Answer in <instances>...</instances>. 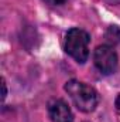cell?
Returning <instances> with one entry per match:
<instances>
[{
	"mask_svg": "<svg viewBox=\"0 0 120 122\" xmlns=\"http://www.w3.org/2000/svg\"><path fill=\"white\" fill-rule=\"evenodd\" d=\"M65 91L72 98L75 107L82 112L89 114L95 111L99 104V95L95 91V88L78 80H69L65 84Z\"/></svg>",
	"mask_w": 120,
	"mask_h": 122,
	"instance_id": "obj_1",
	"label": "cell"
},
{
	"mask_svg": "<svg viewBox=\"0 0 120 122\" xmlns=\"http://www.w3.org/2000/svg\"><path fill=\"white\" fill-rule=\"evenodd\" d=\"M90 36L82 29H71L65 36V51L79 64L89 57Z\"/></svg>",
	"mask_w": 120,
	"mask_h": 122,
	"instance_id": "obj_2",
	"label": "cell"
},
{
	"mask_svg": "<svg viewBox=\"0 0 120 122\" xmlns=\"http://www.w3.org/2000/svg\"><path fill=\"white\" fill-rule=\"evenodd\" d=\"M93 64L102 74L109 75L117 70L119 58L112 46L103 44V46L96 47V50L93 53Z\"/></svg>",
	"mask_w": 120,
	"mask_h": 122,
	"instance_id": "obj_3",
	"label": "cell"
},
{
	"mask_svg": "<svg viewBox=\"0 0 120 122\" xmlns=\"http://www.w3.org/2000/svg\"><path fill=\"white\" fill-rule=\"evenodd\" d=\"M48 115L52 122H72L74 114L68 104L62 99H51L48 102Z\"/></svg>",
	"mask_w": 120,
	"mask_h": 122,
	"instance_id": "obj_4",
	"label": "cell"
},
{
	"mask_svg": "<svg viewBox=\"0 0 120 122\" xmlns=\"http://www.w3.org/2000/svg\"><path fill=\"white\" fill-rule=\"evenodd\" d=\"M105 38L112 46L119 44L120 43V27H117V26H110L106 30V33H105Z\"/></svg>",
	"mask_w": 120,
	"mask_h": 122,
	"instance_id": "obj_5",
	"label": "cell"
},
{
	"mask_svg": "<svg viewBox=\"0 0 120 122\" xmlns=\"http://www.w3.org/2000/svg\"><path fill=\"white\" fill-rule=\"evenodd\" d=\"M48 3H51V4H55V6H60V4H64L66 0H47Z\"/></svg>",
	"mask_w": 120,
	"mask_h": 122,
	"instance_id": "obj_6",
	"label": "cell"
},
{
	"mask_svg": "<svg viewBox=\"0 0 120 122\" xmlns=\"http://www.w3.org/2000/svg\"><path fill=\"white\" fill-rule=\"evenodd\" d=\"M1 87H3V99H4L6 95H7V88H6V81L4 80H1Z\"/></svg>",
	"mask_w": 120,
	"mask_h": 122,
	"instance_id": "obj_7",
	"label": "cell"
},
{
	"mask_svg": "<svg viewBox=\"0 0 120 122\" xmlns=\"http://www.w3.org/2000/svg\"><path fill=\"white\" fill-rule=\"evenodd\" d=\"M115 105H116V108L120 111V94L117 95V98H116V101H115Z\"/></svg>",
	"mask_w": 120,
	"mask_h": 122,
	"instance_id": "obj_8",
	"label": "cell"
},
{
	"mask_svg": "<svg viewBox=\"0 0 120 122\" xmlns=\"http://www.w3.org/2000/svg\"><path fill=\"white\" fill-rule=\"evenodd\" d=\"M106 1L110 4H120V0H106Z\"/></svg>",
	"mask_w": 120,
	"mask_h": 122,
	"instance_id": "obj_9",
	"label": "cell"
}]
</instances>
